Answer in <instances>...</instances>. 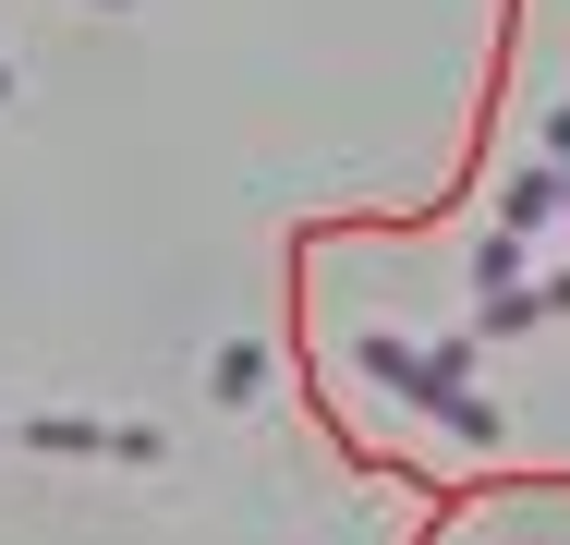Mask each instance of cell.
Returning a JSON list of instances; mask_svg holds the SVG:
<instances>
[{"label": "cell", "mask_w": 570, "mask_h": 545, "mask_svg": "<svg viewBox=\"0 0 570 545\" xmlns=\"http://www.w3.org/2000/svg\"><path fill=\"white\" fill-rule=\"evenodd\" d=\"M364 376H376V388H401L413 413H438L450 436H473V448L498 436V413L461 388V351H401V339H364Z\"/></svg>", "instance_id": "obj_1"}, {"label": "cell", "mask_w": 570, "mask_h": 545, "mask_svg": "<svg viewBox=\"0 0 570 545\" xmlns=\"http://www.w3.org/2000/svg\"><path fill=\"white\" fill-rule=\"evenodd\" d=\"M24 448H61V460H158L170 436L158 425H61L49 413V425H24Z\"/></svg>", "instance_id": "obj_2"}, {"label": "cell", "mask_w": 570, "mask_h": 545, "mask_svg": "<svg viewBox=\"0 0 570 545\" xmlns=\"http://www.w3.org/2000/svg\"><path fill=\"white\" fill-rule=\"evenodd\" d=\"M207 388H219V400H255V388H267V351H255V339H230L219 364H207Z\"/></svg>", "instance_id": "obj_3"}, {"label": "cell", "mask_w": 570, "mask_h": 545, "mask_svg": "<svg viewBox=\"0 0 570 545\" xmlns=\"http://www.w3.org/2000/svg\"><path fill=\"white\" fill-rule=\"evenodd\" d=\"M0 436H12V425H0Z\"/></svg>", "instance_id": "obj_4"}, {"label": "cell", "mask_w": 570, "mask_h": 545, "mask_svg": "<svg viewBox=\"0 0 570 545\" xmlns=\"http://www.w3.org/2000/svg\"><path fill=\"white\" fill-rule=\"evenodd\" d=\"M110 12H121V0H110Z\"/></svg>", "instance_id": "obj_5"}]
</instances>
